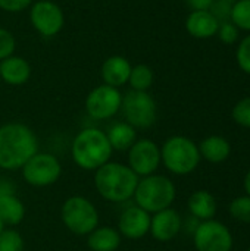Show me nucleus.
<instances>
[{
  "instance_id": "20",
  "label": "nucleus",
  "mask_w": 250,
  "mask_h": 251,
  "mask_svg": "<svg viewBox=\"0 0 250 251\" xmlns=\"http://www.w3.org/2000/svg\"><path fill=\"white\" fill-rule=\"evenodd\" d=\"M27 209L24 201L16 194H6L0 197V219L4 226L15 228L25 219Z\"/></svg>"
},
{
  "instance_id": "36",
  "label": "nucleus",
  "mask_w": 250,
  "mask_h": 251,
  "mask_svg": "<svg viewBox=\"0 0 250 251\" xmlns=\"http://www.w3.org/2000/svg\"><path fill=\"white\" fill-rule=\"evenodd\" d=\"M4 228H6V226L3 225V222H1V219H0V234H1V231H3Z\"/></svg>"
},
{
  "instance_id": "23",
  "label": "nucleus",
  "mask_w": 250,
  "mask_h": 251,
  "mask_svg": "<svg viewBox=\"0 0 250 251\" xmlns=\"http://www.w3.org/2000/svg\"><path fill=\"white\" fill-rule=\"evenodd\" d=\"M153 81H155V74L149 65L139 63L131 68V74L128 78V84H130L131 90L147 91L153 85Z\"/></svg>"
},
{
  "instance_id": "25",
  "label": "nucleus",
  "mask_w": 250,
  "mask_h": 251,
  "mask_svg": "<svg viewBox=\"0 0 250 251\" xmlns=\"http://www.w3.org/2000/svg\"><path fill=\"white\" fill-rule=\"evenodd\" d=\"M230 21L239 29L250 31V0H236Z\"/></svg>"
},
{
  "instance_id": "31",
  "label": "nucleus",
  "mask_w": 250,
  "mask_h": 251,
  "mask_svg": "<svg viewBox=\"0 0 250 251\" xmlns=\"http://www.w3.org/2000/svg\"><path fill=\"white\" fill-rule=\"evenodd\" d=\"M239 34H240V29L231 21L220 24L218 32H217L220 40L225 44H234L239 40Z\"/></svg>"
},
{
  "instance_id": "18",
  "label": "nucleus",
  "mask_w": 250,
  "mask_h": 251,
  "mask_svg": "<svg viewBox=\"0 0 250 251\" xmlns=\"http://www.w3.org/2000/svg\"><path fill=\"white\" fill-rule=\"evenodd\" d=\"M85 238L90 251H118L122 244V237L116 226L108 225H99Z\"/></svg>"
},
{
  "instance_id": "26",
  "label": "nucleus",
  "mask_w": 250,
  "mask_h": 251,
  "mask_svg": "<svg viewBox=\"0 0 250 251\" xmlns=\"http://www.w3.org/2000/svg\"><path fill=\"white\" fill-rule=\"evenodd\" d=\"M230 213L236 221L250 224V196L246 194L234 199L230 204Z\"/></svg>"
},
{
  "instance_id": "27",
  "label": "nucleus",
  "mask_w": 250,
  "mask_h": 251,
  "mask_svg": "<svg viewBox=\"0 0 250 251\" xmlns=\"http://www.w3.org/2000/svg\"><path fill=\"white\" fill-rule=\"evenodd\" d=\"M234 3H236V0H214L209 12L217 18V21L220 24L228 22L231 19V12H233Z\"/></svg>"
},
{
  "instance_id": "22",
  "label": "nucleus",
  "mask_w": 250,
  "mask_h": 251,
  "mask_svg": "<svg viewBox=\"0 0 250 251\" xmlns=\"http://www.w3.org/2000/svg\"><path fill=\"white\" fill-rule=\"evenodd\" d=\"M197 147H199L200 157L211 163H222L231 154L230 143L221 135L206 137Z\"/></svg>"
},
{
  "instance_id": "21",
  "label": "nucleus",
  "mask_w": 250,
  "mask_h": 251,
  "mask_svg": "<svg viewBox=\"0 0 250 251\" xmlns=\"http://www.w3.org/2000/svg\"><path fill=\"white\" fill-rule=\"evenodd\" d=\"M106 137L109 140V144L113 151H128V149L136 143L137 140V129L133 128L125 121L113 122L108 131Z\"/></svg>"
},
{
  "instance_id": "13",
  "label": "nucleus",
  "mask_w": 250,
  "mask_h": 251,
  "mask_svg": "<svg viewBox=\"0 0 250 251\" xmlns=\"http://www.w3.org/2000/svg\"><path fill=\"white\" fill-rule=\"evenodd\" d=\"M150 218L152 215L139 207L137 204H130L127 206L116 224V229L121 234L122 240H131V241H139L144 238L149 231H150Z\"/></svg>"
},
{
  "instance_id": "28",
  "label": "nucleus",
  "mask_w": 250,
  "mask_h": 251,
  "mask_svg": "<svg viewBox=\"0 0 250 251\" xmlns=\"http://www.w3.org/2000/svg\"><path fill=\"white\" fill-rule=\"evenodd\" d=\"M233 119L237 125L250 129V97H245L236 103L233 109Z\"/></svg>"
},
{
  "instance_id": "7",
  "label": "nucleus",
  "mask_w": 250,
  "mask_h": 251,
  "mask_svg": "<svg viewBox=\"0 0 250 251\" xmlns=\"http://www.w3.org/2000/svg\"><path fill=\"white\" fill-rule=\"evenodd\" d=\"M121 112L124 115V121L136 129L152 128L158 118L156 101L147 91L130 90L124 94Z\"/></svg>"
},
{
  "instance_id": "14",
  "label": "nucleus",
  "mask_w": 250,
  "mask_h": 251,
  "mask_svg": "<svg viewBox=\"0 0 250 251\" xmlns=\"http://www.w3.org/2000/svg\"><path fill=\"white\" fill-rule=\"evenodd\" d=\"M181 229H183V218L172 207L156 212L150 218L149 234L159 243L172 241L180 234Z\"/></svg>"
},
{
  "instance_id": "19",
  "label": "nucleus",
  "mask_w": 250,
  "mask_h": 251,
  "mask_svg": "<svg viewBox=\"0 0 250 251\" xmlns=\"http://www.w3.org/2000/svg\"><path fill=\"white\" fill-rule=\"evenodd\" d=\"M187 206H189L190 215L200 222L214 219V216L217 215V210H218V204H217L215 197L206 190L194 191L189 197Z\"/></svg>"
},
{
  "instance_id": "37",
  "label": "nucleus",
  "mask_w": 250,
  "mask_h": 251,
  "mask_svg": "<svg viewBox=\"0 0 250 251\" xmlns=\"http://www.w3.org/2000/svg\"><path fill=\"white\" fill-rule=\"evenodd\" d=\"M249 251H250V249H249Z\"/></svg>"
},
{
  "instance_id": "32",
  "label": "nucleus",
  "mask_w": 250,
  "mask_h": 251,
  "mask_svg": "<svg viewBox=\"0 0 250 251\" xmlns=\"http://www.w3.org/2000/svg\"><path fill=\"white\" fill-rule=\"evenodd\" d=\"M31 4L32 0H0V9L9 13H19Z\"/></svg>"
},
{
  "instance_id": "3",
  "label": "nucleus",
  "mask_w": 250,
  "mask_h": 251,
  "mask_svg": "<svg viewBox=\"0 0 250 251\" xmlns=\"http://www.w3.org/2000/svg\"><path fill=\"white\" fill-rule=\"evenodd\" d=\"M112 154L113 150L106 132L94 126L81 129L71 144V157L74 163L87 172L97 171L112 159Z\"/></svg>"
},
{
  "instance_id": "30",
  "label": "nucleus",
  "mask_w": 250,
  "mask_h": 251,
  "mask_svg": "<svg viewBox=\"0 0 250 251\" xmlns=\"http://www.w3.org/2000/svg\"><path fill=\"white\" fill-rule=\"evenodd\" d=\"M16 49V40L13 37V34L0 26V62L9 56H12L15 53Z\"/></svg>"
},
{
  "instance_id": "16",
  "label": "nucleus",
  "mask_w": 250,
  "mask_h": 251,
  "mask_svg": "<svg viewBox=\"0 0 250 251\" xmlns=\"http://www.w3.org/2000/svg\"><path fill=\"white\" fill-rule=\"evenodd\" d=\"M31 76L29 63L21 56H9L0 62V81L7 85H24Z\"/></svg>"
},
{
  "instance_id": "5",
  "label": "nucleus",
  "mask_w": 250,
  "mask_h": 251,
  "mask_svg": "<svg viewBox=\"0 0 250 251\" xmlns=\"http://www.w3.org/2000/svg\"><path fill=\"white\" fill-rule=\"evenodd\" d=\"M200 160L197 144L184 135H172L161 146V162L174 175L183 176L194 172Z\"/></svg>"
},
{
  "instance_id": "17",
  "label": "nucleus",
  "mask_w": 250,
  "mask_h": 251,
  "mask_svg": "<svg viewBox=\"0 0 250 251\" xmlns=\"http://www.w3.org/2000/svg\"><path fill=\"white\" fill-rule=\"evenodd\" d=\"M220 22L209 10H192L186 19L187 32L199 40L211 38L217 35Z\"/></svg>"
},
{
  "instance_id": "24",
  "label": "nucleus",
  "mask_w": 250,
  "mask_h": 251,
  "mask_svg": "<svg viewBox=\"0 0 250 251\" xmlns=\"http://www.w3.org/2000/svg\"><path fill=\"white\" fill-rule=\"evenodd\" d=\"M0 251H25V241L15 228H4L0 234Z\"/></svg>"
},
{
  "instance_id": "29",
  "label": "nucleus",
  "mask_w": 250,
  "mask_h": 251,
  "mask_svg": "<svg viewBox=\"0 0 250 251\" xmlns=\"http://www.w3.org/2000/svg\"><path fill=\"white\" fill-rule=\"evenodd\" d=\"M236 60L239 68L250 75V34L243 37V40L239 43L237 46V51H236Z\"/></svg>"
},
{
  "instance_id": "34",
  "label": "nucleus",
  "mask_w": 250,
  "mask_h": 251,
  "mask_svg": "<svg viewBox=\"0 0 250 251\" xmlns=\"http://www.w3.org/2000/svg\"><path fill=\"white\" fill-rule=\"evenodd\" d=\"M6 194H15V184L9 178L0 176V197Z\"/></svg>"
},
{
  "instance_id": "33",
  "label": "nucleus",
  "mask_w": 250,
  "mask_h": 251,
  "mask_svg": "<svg viewBox=\"0 0 250 251\" xmlns=\"http://www.w3.org/2000/svg\"><path fill=\"white\" fill-rule=\"evenodd\" d=\"M214 0H186V4L192 10H209Z\"/></svg>"
},
{
  "instance_id": "15",
  "label": "nucleus",
  "mask_w": 250,
  "mask_h": 251,
  "mask_svg": "<svg viewBox=\"0 0 250 251\" xmlns=\"http://www.w3.org/2000/svg\"><path fill=\"white\" fill-rule=\"evenodd\" d=\"M131 63L124 56H111L108 57L102 65V79L103 84L119 88L125 84H128V78L131 74Z\"/></svg>"
},
{
  "instance_id": "4",
  "label": "nucleus",
  "mask_w": 250,
  "mask_h": 251,
  "mask_svg": "<svg viewBox=\"0 0 250 251\" xmlns=\"http://www.w3.org/2000/svg\"><path fill=\"white\" fill-rule=\"evenodd\" d=\"M177 197V188L171 178L153 174L139 179L133 201L147 213L153 215L164 209L172 207Z\"/></svg>"
},
{
  "instance_id": "6",
  "label": "nucleus",
  "mask_w": 250,
  "mask_h": 251,
  "mask_svg": "<svg viewBox=\"0 0 250 251\" xmlns=\"http://www.w3.org/2000/svg\"><path fill=\"white\" fill-rule=\"evenodd\" d=\"M60 221L71 234L87 237L99 226L100 215L90 199L84 196H71L60 207Z\"/></svg>"
},
{
  "instance_id": "12",
  "label": "nucleus",
  "mask_w": 250,
  "mask_h": 251,
  "mask_svg": "<svg viewBox=\"0 0 250 251\" xmlns=\"http://www.w3.org/2000/svg\"><path fill=\"white\" fill-rule=\"evenodd\" d=\"M29 21L32 28L43 37H55L65 25V15L57 3L52 0H38L31 4Z\"/></svg>"
},
{
  "instance_id": "9",
  "label": "nucleus",
  "mask_w": 250,
  "mask_h": 251,
  "mask_svg": "<svg viewBox=\"0 0 250 251\" xmlns=\"http://www.w3.org/2000/svg\"><path fill=\"white\" fill-rule=\"evenodd\" d=\"M122 94L119 88L102 84L94 87L85 99V112L94 121H108L121 112Z\"/></svg>"
},
{
  "instance_id": "10",
  "label": "nucleus",
  "mask_w": 250,
  "mask_h": 251,
  "mask_svg": "<svg viewBox=\"0 0 250 251\" xmlns=\"http://www.w3.org/2000/svg\"><path fill=\"white\" fill-rule=\"evenodd\" d=\"M127 165L139 178L156 174L162 165L159 144L150 138H137L127 151Z\"/></svg>"
},
{
  "instance_id": "1",
  "label": "nucleus",
  "mask_w": 250,
  "mask_h": 251,
  "mask_svg": "<svg viewBox=\"0 0 250 251\" xmlns=\"http://www.w3.org/2000/svg\"><path fill=\"white\" fill-rule=\"evenodd\" d=\"M38 151L35 132L21 122H7L0 126V169L21 171Z\"/></svg>"
},
{
  "instance_id": "35",
  "label": "nucleus",
  "mask_w": 250,
  "mask_h": 251,
  "mask_svg": "<svg viewBox=\"0 0 250 251\" xmlns=\"http://www.w3.org/2000/svg\"><path fill=\"white\" fill-rule=\"evenodd\" d=\"M245 191L248 193V196H250V171L245 176Z\"/></svg>"
},
{
  "instance_id": "11",
  "label": "nucleus",
  "mask_w": 250,
  "mask_h": 251,
  "mask_svg": "<svg viewBox=\"0 0 250 251\" xmlns=\"http://www.w3.org/2000/svg\"><path fill=\"white\" fill-rule=\"evenodd\" d=\"M193 243L197 251H231L233 235L230 229L215 221H203L193 232Z\"/></svg>"
},
{
  "instance_id": "2",
  "label": "nucleus",
  "mask_w": 250,
  "mask_h": 251,
  "mask_svg": "<svg viewBox=\"0 0 250 251\" xmlns=\"http://www.w3.org/2000/svg\"><path fill=\"white\" fill-rule=\"evenodd\" d=\"M139 176L127 163L109 160L94 171V190L108 203L122 204L133 200Z\"/></svg>"
},
{
  "instance_id": "8",
  "label": "nucleus",
  "mask_w": 250,
  "mask_h": 251,
  "mask_svg": "<svg viewBox=\"0 0 250 251\" xmlns=\"http://www.w3.org/2000/svg\"><path fill=\"white\" fill-rule=\"evenodd\" d=\"M22 179L34 188H46L55 185L62 176L60 160L46 151H37L21 169Z\"/></svg>"
}]
</instances>
